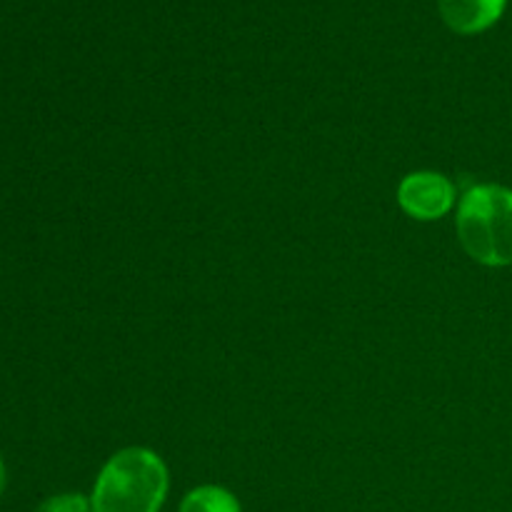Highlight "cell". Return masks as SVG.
<instances>
[{
	"instance_id": "obj_1",
	"label": "cell",
	"mask_w": 512,
	"mask_h": 512,
	"mask_svg": "<svg viewBox=\"0 0 512 512\" xmlns=\"http://www.w3.org/2000/svg\"><path fill=\"white\" fill-rule=\"evenodd\" d=\"M168 495V470L148 448H125L100 470L93 512H158Z\"/></svg>"
},
{
	"instance_id": "obj_2",
	"label": "cell",
	"mask_w": 512,
	"mask_h": 512,
	"mask_svg": "<svg viewBox=\"0 0 512 512\" xmlns=\"http://www.w3.org/2000/svg\"><path fill=\"white\" fill-rule=\"evenodd\" d=\"M458 238L465 253L488 268L512 265V190L475 185L460 198Z\"/></svg>"
},
{
	"instance_id": "obj_3",
	"label": "cell",
	"mask_w": 512,
	"mask_h": 512,
	"mask_svg": "<svg viewBox=\"0 0 512 512\" xmlns=\"http://www.w3.org/2000/svg\"><path fill=\"white\" fill-rule=\"evenodd\" d=\"M398 203L410 218L415 220H438L450 213L455 203V188L445 175L410 173L405 175L398 188Z\"/></svg>"
},
{
	"instance_id": "obj_4",
	"label": "cell",
	"mask_w": 512,
	"mask_h": 512,
	"mask_svg": "<svg viewBox=\"0 0 512 512\" xmlns=\"http://www.w3.org/2000/svg\"><path fill=\"white\" fill-rule=\"evenodd\" d=\"M508 0H438L440 15L460 35L483 33L498 23Z\"/></svg>"
},
{
	"instance_id": "obj_5",
	"label": "cell",
	"mask_w": 512,
	"mask_h": 512,
	"mask_svg": "<svg viewBox=\"0 0 512 512\" xmlns=\"http://www.w3.org/2000/svg\"><path fill=\"white\" fill-rule=\"evenodd\" d=\"M180 512H240V503L233 493L218 485H203L190 490L180 503Z\"/></svg>"
},
{
	"instance_id": "obj_6",
	"label": "cell",
	"mask_w": 512,
	"mask_h": 512,
	"mask_svg": "<svg viewBox=\"0 0 512 512\" xmlns=\"http://www.w3.org/2000/svg\"><path fill=\"white\" fill-rule=\"evenodd\" d=\"M38 512H93V505L83 498V495H55V498L45 500Z\"/></svg>"
},
{
	"instance_id": "obj_7",
	"label": "cell",
	"mask_w": 512,
	"mask_h": 512,
	"mask_svg": "<svg viewBox=\"0 0 512 512\" xmlns=\"http://www.w3.org/2000/svg\"><path fill=\"white\" fill-rule=\"evenodd\" d=\"M3 488H5V465L3 460H0V495H3Z\"/></svg>"
}]
</instances>
